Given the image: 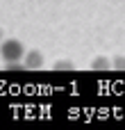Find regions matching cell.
Segmentation results:
<instances>
[{
    "mask_svg": "<svg viewBox=\"0 0 125 130\" xmlns=\"http://www.w3.org/2000/svg\"><path fill=\"white\" fill-rule=\"evenodd\" d=\"M25 46L18 39H5L0 43V57L7 64V69H20L23 66V57H25Z\"/></svg>",
    "mask_w": 125,
    "mask_h": 130,
    "instance_id": "cell-1",
    "label": "cell"
},
{
    "mask_svg": "<svg viewBox=\"0 0 125 130\" xmlns=\"http://www.w3.org/2000/svg\"><path fill=\"white\" fill-rule=\"evenodd\" d=\"M43 53L41 50H27L25 53V57H23V69H32V71H36V69H41L43 66Z\"/></svg>",
    "mask_w": 125,
    "mask_h": 130,
    "instance_id": "cell-2",
    "label": "cell"
},
{
    "mask_svg": "<svg viewBox=\"0 0 125 130\" xmlns=\"http://www.w3.org/2000/svg\"><path fill=\"white\" fill-rule=\"evenodd\" d=\"M112 66H114L112 59H107V57H96L91 62V69H96V71H105V69H112Z\"/></svg>",
    "mask_w": 125,
    "mask_h": 130,
    "instance_id": "cell-3",
    "label": "cell"
},
{
    "mask_svg": "<svg viewBox=\"0 0 125 130\" xmlns=\"http://www.w3.org/2000/svg\"><path fill=\"white\" fill-rule=\"evenodd\" d=\"M55 69L57 71H68V69H75V64L71 59H59V62H55Z\"/></svg>",
    "mask_w": 125,
    "mask_h": 130,
    "instance_id": "cell-4",
    "label": "cell"
},
{
    "mask_svg": "<svg viewBox=\"0 0 125 130\" xmlns=\"http://www.w3.org/2000/svg\"><path fill=\"white\" fill-rule=\"evenodd\" d=\"M112 64H114V69H118V71H125V55H116V57L112 59Z\"/></svg>",
    "mask_w": 125,
    "mask_h": 130,
    "instance_id": "cell-5",
    "label": "cell"
},
{
    "mask_svg": "<svg viewBox=\"0 0 125 130\" xmlns=\"http://www.w3.org/2000/svg\"><path fill=\"white\" fill-rule=\"evenodd\" d=\"M2 41H5V30L0 27V43H2Z\"/></svg>",
    "mask_w": 125,
    "mask_h": 130,
    "instance_id": "cell-6",
    "label": "cell"
}]
</instances>
